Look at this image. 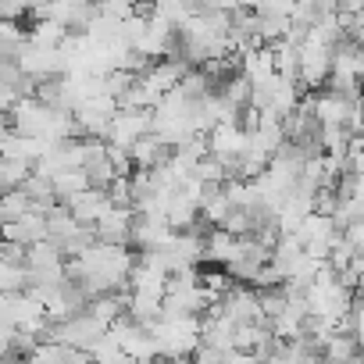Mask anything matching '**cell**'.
I'll list each match as a JSON object with an SVG mask.
<instances>
[{
    "label": "cell",
    "mask_w": 364,
    "mask_h": 364,
    "mask_svg": "<svg viewBox=\"0 0 364 364\" xmlns=\"http://www.w3.org/2000/svg\"><path fill=\"white\" fill-rule=\"evenodd\" d=\"M150 132V111H118L111 122H107V132H104V143L114 146V150H129L139 136Z\"/></svg>",
    "instance_id": "cell-1"
},
{
    "label": "cell",
    "mask_w": 364,
    "mask_h": 364,
    "mask_svg": "<svg viewBox=\"0 0 364 364\" xmlns=\"http://www.w3.org/2000/svg\"><path fill=\"white\" fill-rule=\"evenodd\" d=\"M68 215H72V222L75 225H86V229H93L107 211H111V200H107V193L104 190H82L79 197H72L68 204H61Z\"/></svg>",
    "instance_id": "cell-2"
},
{
    "label": "cell",
    "mask_w": 364,
    "mask_h": 364,
    "mask_svg": "<svg viewBox=\"0 0 364 364\" xmlns=\"http://www.w3.org/2000/svg\"><path fill=\"white\" fill-rule=\"evenodd\" d=\"M0 240L4 243H15V247H36V243H43L47 240V218L43 215H22L18 222H11V225H0Z\"/></svg>",
    "instance_id": "cell-3"
},
{
    "label": "cell",
    "mask_w": 364,
    "mask_h": 364,
    "mask_svg": "<svg viewBox=\"0 0 364 364\" xmlns=\"http://www.w3.org/2000/svg\"><path fill=\"white\" fill-rule=\"evenodd\" d=\"M129 229H132V211L129 208H111L93 225V236H97V243H107V247H129Z\"/></svg>",
    "instance_id": "cell-4"
},
{
    "label": "cell",
    "mask_w": 364,
    "mask_h": 364,
    "mask_svg": "<svg viewBox=\"0 0 364 364\" xmlns=\"http://www.w3.org/2000/svg\"><path fill=\"white\" fill-rule=\"evenodd\" d=\"M43 154V139H29V136H18L11 129L0 132V157L4 161H18V164H36Z\"/></svg>",
    "instance_id": "cell-5"
},
{
    "label": "cell",
    "mask_w": 364,
    "mask_h": 364,
    "mask_svg": "<svg viewBox=\"0 0 364 364\" xmlns=\"http://www.w3.org/2000/svg\"><path fill=\"white\" fill-rule=\"evenodd\" d=\"M240 250H243V240H232L229 232H222V229H208L204 232V261H211V264H232L236 257H240Z\"/></svg>",
    "instance_id": "cell-6"
},
{
    "label": "cell",
    "mask_w": 364,
    "mask_h": 364,
    "mask_svg": "<svg viewBox=\"0 0 364 364\" xmlns=\"http://www.w3.org/2000/svg\"><path fill=\"white\" fill-rule=\"evenodd\" d=\"M82 190H90L86 171H61V175H54V178H50V193H54V200H58V204H68V200H72V197H79Z\"/></svg>",
    "instance_id": "cell-7"
},
{
    "label": "cell",
    "mask_w": 364,
    "mask_h": 364,
    "mask_svg": "<svg viewBox=\"0 0 364 364\" xmlns=\"http://www.w3.org/2000/svg\"><path fill=\"white\" fill-rule=\"evenodd\" d=\"M58 264H65V257H61V250L50 240H43V243L26 250V272H43V268H58Z\"/></svg>",
    "instance_id": "cell-8"
},
{
    "label": "cell",
    "mask_w": 364,
    "mask_h": 364,
    "mask_svg": "<svg viewBox=\"0 0 364 364\" xmlns=\"http://www.w3.org/2000/svg\"><path fill=\"white\" fill-rule=\"evenodd\" d=\"M29 211H33V204H29V197H26L22 190L0 193V225H11V222H18V218L29 215Z\"/></svg>",
    "instance_id": "cell-9"
},
{
    "label": "cell",
    "mask_w": 364,
    "mask_h": 364,
    "mask_svg": "<svg viewBox=\"0 0 364 364\" xmlns=\"http://www.w3.org/2000/svg\"><path fill=\"white\" fill-rule=\"evenodd\" d=\"M65 36H68V29L58 26V22H36V26L26 33L29 43H36V47H50V50H58Z\"/></svg>",
    "instance_id": "cell-10"
},
{
    "label": "cell",
    "mask_w": 364,
    "mask_h": 364,
    "mask_svg": "<svg viewBox=\"0 0 364 364\" xmlns=\"http://www.w3.org/2000/svg\"><path fill=\"white\" fill-rule=\"evenodd\" d=\"M190 364H225V353H218V350H211V346H197V350L190 353Z\"/></svg>",
    "instance_id": "cell-11"
},
{
    "label": "cell",
    "mask_w": 364,
    "mask_h": 364,
    "mask_svg": "<svg viewBox=\"0 0 364 364\" xmlns=\"http://www.w3.org/2000/svg\"><path fill=\"white\" fill-rule=\"evenodd\" d=\"M154 364H190V357H157Z\"/></svg>",
    "instance_id": "cell-12"
},
{
    "label": "cell",
    "mask_w": 364,
    "mask_h": 364,
    "mask_svg": "<svg viewBox=\"0 0 364 364\" xmlns=\"http://www.w3.org/2000/svg\"><path fill=\"white\" fill-rule=\"evenodd\" d=\"M0 364H29V357H18V353H8Z\"/></svg>",
    "instance_id": "cell-13"
},
{
    "label": "cell",
    "mask_w": 364,
    "mask_h": 364,
    "mask_svg": "<svg viewBox=\"0 0 364 364\" xmlns=\"http://www.w3.org/2000/svg\"><path fill=\"white\" fill-rule=\"evenodd\" d=\"M0 257H4V240H0Z\"/></svg>",
    "instance_id": "cell-14"
}]
</instances>
